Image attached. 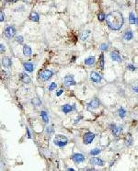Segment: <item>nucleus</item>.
Instances as JSON below:
<instances>
[{
  "label": "nucleus",
  "mask_w": 138,
  "mask_h": 171,
  "mask_svg": "<svg viewBox=\"0 0 138 171\" xmlns=\"http://www.w3.org/2000/svg\"><path fill=\"white\" fill-rule=\"evenodd\" d=\"M135 25H136V26H138V18H136V23H135Z\"/></svg>",
  "instance_id": "a19ab883"
},
{
  "label": "nucleus",
  "mask_w": 138,
  "mask_h": 171,
  "mask_svg": "<svg viewBox=\"0 0 138 171\" xmlns=\"http://www.w3.org/2000/svg\"><path fill=\"white\" fill-rule=\"evenodd\" d=\"M40 115H41V120L43 121V122L46 123V124H48V123H49L48 113H47L45 110H41V113H40Z\"/></svg>",
  "instance_id": "aec40b11"
},
{
  "label": "nucleus",
  "mask_w": 138,
  "mask_h": 171,
  "mask_svg": "<svg viewBox=\"0 0 138 171\" xmlns=\"http://www.w3.org/2000/svg\"><path fill=\"white\" fill-rule=\"evenodd\" d=\"M100 105V101L98 99V98H94L92 99L90 102H88L87 104V110H89V111H92L95 109H98Z\"/></svg>",
  "instance_id": "39448f33"
},
{
  "label": "nucleus",
  "mask_w": 138,
  "mask_h": 171,
  "mask_svg": "<svg viewBox=\"0 0 138 171\" xmlns=\"http://www.w3.org/2000/svg\"><path fill=\"white\" fill-rule=\"evenodd\" d=\"M23 1H24V2H28V1H29V0H23Z\"/></svg>",
  "instance_id": "37998d69"
},
{
  "label": "nucleus",
  "mask_w": 138,
  "mask_h": 171,
  "mask_svg": "<svg viewBox=\"0 0 138 171\" xmlns=\"http://www.w3.org/2000/svg\"><path fill=\"white\" fill-rule=\"evenodd\" d=\"M123 16L120 11H111L106 16L107 25L111 30H119L123 26Z\"/></svg>",
  "instance_id": "f257e3e1"
},
{
  "label": "nucleus",
  "mask_w": 138,
  "mask_h": 171,
  "mask_svg": "<svg viewBox=\"0 0 138 171\" xmlns=\"http://www.w3.org/2000/svg\"><path fill=\"white\" fill-rule=\"evenodd\" d=\"M53 144H54V145L58 146L60 148H63L68 144V139H67L66 136L62 134L55 135V137L53 138Z\"/></svg>",
  "instance_id": "f03ea898"
},
{
  "label": "nucleus",
  "mask_w": 138,
  "mask_h": 171,
  "mask_svg": "<svg viewBox=\"0 0 138 171\" xmlns=\"http://www.w3.org/2000/svg\"><path fill=\"white\" fill-rule=\"evenodd\" d=\"M90 36V31L89 30H84L80 34V40L81 41H87Z\"/></svg>",
  "instance_id": "412c9836"
},
{
  "label": "nucleus",
  "mask_w": 138,
  "mask_h": 171,
  "mask_svg": "<svg viewBox=\"0 0 138 171\" xmlns=\"http://www.w3.org/2000/svg\"><path fill=\"white\" fill-rule=\"evenodd\" d=\"M12 65V60L10 57L5 56L2 58V66L6 69H9Z\"/></svg>",
  "instance_id": "f8f14e48"
},
{
  "label": "nucleus",
  "mask_w": 138,
  "mask_h": 171,
  "mask_svg": "<svg viewBox=\"0 0 138 171\" xmlns=\"http://www.w3.org/2000/svg\"><path fill=\"white\" fill-rule=\"evenodd\" d=\"M0 15H1V18H0V21L1 22H3V21L5 20V14L3 13V11L0 12Z\"/></svg>",
  "instance_id": "c9c22d12"
},
{
  "label": "nucleus",
  "mask_w": 138,
  "mask_h": 171,
  "mask_svg": "<svg viewBox=\"0 0 138 171\" xmlns=\"http://www.w3.org/2000/svg\"><path fill=\"white\" fill-rule=\"evenodd\" d=\"M100 152H101V149H99V148H93V149H91V151L89 152V155H92V156H96V155H99V154H100Z\"/></svg>",
  "instance_id": "bb28decb"
},
{
  "label": "nucleus",
  "mask_w": 138,
  "mask_h": 171,
  "mask_svg": "<svg viewBox=\"0 0 138 171\" xmlns=\"http://www.w3.org/2000/svg\"><path fill=\"white\" fill-rule=\"evenodd\" d=\"M30 19L31 21H33V22H38L39 21V14L37 13V12H31L30 15Z\"/></svg>",
  "instance_id": "4be33fe9"
},
{
  "label": "nucleus",
  "mask_w": 138,
  "mask_h": 171,
  "mask_svg": "<svg viewBox=\"0 0 138 171\" xmlns=\"http://www.w3.org/2000/svg\"><path fill=\"white\" fill-rule=\"evenodd\" d=\"M104 64H105V60H104V54L103 53H101L99 55V68L101 70H104Z\"/></svg>",
  "instance_id": "5701e85b"
},
{
  "label": "nucleus",
  "mask_w": 138,
  "mask_h": 171,
  "mask_svg": "<svg viewBox=\"0 0 138 171\" xmlns=\"http://www.w3.org/2000/svg\"><path fill=\"white\" fill-rule=\"evenodd\" d=\"M95 134L91 132H86L85 134L83 135V144H89L92 143V141L94 140Z\"/></svg>",
  "instance_id": "423d86ee"
},
{
  "label": "nucleus",
  "mask_w": 138,
  "mask_h": 171,
  "mask_svg": "<svg viewBox=\"0 0 138 171\" xmlns=\"http://www.w3.org/2000/svg\"><path fill=\"white\" fill-rule=\"evenodd\" d=\"M133 38V32L131 30H128L124 32V35H123V39L125 40L126 41H132Z\"/></svg>",
  "instance_id": "f3484780"
},
{
  "label": "nucleus",
  "mask_w": 138,
  "mask_h": 171,
  "mask_svg": "<svg viewBox=\"0 0 138 171\" xmlns=\"http://www.w3.org/2000/svg\"><path fill=\"white\" fill-rule=\"evenodd\" d=\"M26 132H27V137L29 138V139H31V135H30V130H29V128L26 127Z\"/></svg>",
  "instance_id": "f704fd0d"
},
{
  "label": "nucleus",
  "mask_w": 138,
  "mask_h": 171,
  "mask_svg": "<svg viewBox=\"0 0 138 171\" xmlns=\"http://www.w3.org/2000/svg\"><path fill=\"white\" fill-rule=\"evenodd\" d=\"M16 28L14 26H7L4 30V35L7 37V39H11L16 35Z\"/></svg>",
  "instance_id": "20e7f679"
},
{
  "label": "nucleus",
  "mask_w": 138,
  "mask_h": 171,
  "mask_svg": "<svg viewBox=\"0 0 138 171\" xmlns=\"http://www.w3.org/2000/svg\"><path fill=\"white\" fill-rule=\"evenodd\" d=\"M53 71H52L51 69H44L41 72L39 73V79H41V81H48L51 78L53 77Z\"/></svg>",
  "instance_id": "7ed1b4c3"
},
{
  "label": "nucleus",
  "mask_w": 138,
  "mask_h": 171,
  "mask_svg": "<svg viewBox=\"0 0 138 171\" xmlns=\"http://www.w3.org/2000/svg\"><path fill=\"white\" fill-rule=\"evenodd\" d=\"M72 161L76 164H80V163H83L85 161V156L80 153H75L71 157Z\"/></svg>",
  "instance_id": "1a4fd4ad"
},
{
  "label": "nucleus",
  "mask_w": 138,
  "mask_h": 171,
  "mask_svg": "<svg viewBox=\"0 0 138 171\" xmlns=\"http://www.w3.org/2000/svg\"><path fill=\"white\" fill-rule=\"evenodd\" d=\"M31 104L33 106H36V107H39V106L41 105V101L40 98H33L31 99Z\"/></svg>",
  "instance_id": "a878e982"
},
{
  "label": "nucleus",
  "mask_w": 138,
  "mask_h": 171,
  "mask_svg": "<svg viewBox=\"0 0 138 171\" xmlns=\"http://www.w3.org/2000/svg\"><path fill=\"white\" fill-rule=\"evenodd\" d=\"M90 164L93 166H99V167H103L104 166V161L100 159L99 157H93L90 159Z\"/></svg>",
  "instance_id": "2eb2a0df"
},
{
  "label": "nucleus",
  "mask_w": 138,
  "mask_h": 171,
  "mask_svg": "<svg viewBox=\"0 0 138 171\" xmlns=\"http://www.w3.org/2000/svg\"><path fill=\"white\" fill-rule=\"evenodd\" d=\"M61 110L64 112V114H68L70 113L73 110H76V104H73V105H70V104H64L61 107Z\"/></svg>",
  "instance_id": "9d476101"
},
{
  "label": "nucleus",
  "mask_w": 138,
  "mask_h": 171,
  "mask_svg": "<svg viewBox=\"0 0 138 171\" xmlns=\"http://www.w3.org/2000/svg\"><path fill=\"white\" fill-rule=\"evenodd\" d=\"M127 69L128 70H130V71H135L136 69H137V67H136L134 64H127Z\"/></svg>",
  "instance_id": "473e14b6"
},
{
  "label": "nucleus",
  "mask_w": 138,
  "mask_h": 171,
  "mask_svg": "<svg viewBox=\"0 0 138 171\" xmlns=\"http://www.w3.org/2000/svg\"><path fill=\"white\" fill-rule=\"evenodd\" d=\"M76 56H73L71 58V61H70V62H71V63H74V62L76 61Z\"/></svg>",
  "instance_id": "ea45409f"
},
{
  "label": "nucleus",
  "mask_w": 138,
  "mask_h": 171,
  "mask_svg": "<svg viewBox=\"0 0 138 171\" xmlns=\"http://www.w3.org/2000/svg\"><path fill=\"white\" fill-rule=\"evenodd\" d=\"M109 127H110V129L111 130V132H112V134L114 135L115 137L119 136L121 132L122 131V126H118V125H116L115 123H111V124H110Z\"/></svg>",
  "instance_id": "6e6552de"
},
{
  "label": "nucleus",
  "mask_w": 138,
  "mask_h": 171,
  "mask_svg": "<svg viewBox=\"0 0 138 171\" xmlns=\"http://www.w3.org/2000/svg\"><path fill=\"white\" fill-rule=\"evenodd\" d=\"M99 50H100L101 52H105V51L108 50L109 44H107V43H101L100 45H99Z\"/></svg>",
  "instance_id": "2f4dec72"
},
{
  "label": "nucleus",
  "mask_w": 138,
  "mask_h": 171,
  "mask_svg": "<svg viewBox=\"0 0 138 171\" xmlns=\"http://www.w3.org/2000/svg\"><path fill=\"white\" fill-rule=\"evenodd\" d=\"M136 18H137V17H135V15L133 14V12H130V13H129V23H130V24H135Z\"/></svg>",
  "instance_id": "b1692460"
},
{
  "label": "nucleus",
  "mask_w": 138,
  "mask_h": 171,
  "mask_svg": "<svg viewBox=\"0 0 138 171\" xmlns=\"http://www.w3.org/2000/svg\"><path fill=\"white\" fill-rule=\"evenodd\" d=\"M64 83L66 87H71V86H76V82L73 75H67L64 77Z\"/></svg>",
  "instance_id": "0eeeda50"
},
{
  "label": "nucleus",
  "mask_w": 138,
  "mask_h": 171,
  "mask_svg": "<svg viewBox=\"0 0 138 171\" xmlns=\"http://www.w3.org/2000/svg\"><path fill=\"white\" fill-rule=\"evenodd\" d=\"M0 48H1V53H3L5 52V46H4V44H3V43L0 44Z\"/></svg>",
  "instance_id": "58836bf2"
},
{
  "label": "nucleus",
  "mask_w": 138,
  "mask_h": 171,
  "mask_svg": "<svg viewBox=\"0 0 138 171\" xmlns=\"http://www.w3.org/2000/svg\"><path fill=\"white\" fill-rule=\"evenodd\" d=\"M19 79H20V81L23 84H26V85L30 84V83L31 82V78L30 77V75L26 73H20V75H19Z\"/></svg>",
  "instance_id": "ddd939ff"
},
{
  "label": "nucleus",
  "mask_w": 138,
  "mask_h": 171,
  "mask_svg": "<svg viewBox=\"0 0 138 171\" xmlns=\"http://www.w3.org/2000/svg\"><path fill=\"white\" fill-rule=\"evenodd\" d=\"M23 54L27 57L30 56L32 54V50L29 45H26L25 44V45L23 46Z\"/></svg>",
  "instance_id": "6ab92c4d"
},
{
  "label": "nucleus",
  "mask_w": 138,
  "mask_h": 171,
  "mask_svg": "<svg viewBox=\"0 0 138 171\" xmlns=\"http://www.w3.org/2000/svg\"><path fill=\"white\" fill-rule=\"evenodd\" d=\"M56 87H57V84H56L55 82H53V83H51V84L49 85L48 90L49 91H53V90H55Z\"/></svg>",
  "instance_id": "7c9ffc66"
},
{
  "label": "nucleus",
  "mask_w": 138,
  "mask_h": 171,
  "mask_svg": "<svg viewBox=\"0 0 138 171\" xmlns=\"http://www.w3.org/2000/svg\"><path fill=\"white\" fill-rule=\"evenodd\" d=\"M53 126H51V127H47V128H46V132H47L48 134H51V133H53Z\"/></svg>",
  "instance_id": "72a5a7b5"
},
{
  "label": "nucleus",
  "mask_w": 138,
  "mask_h": 171,
  "mask_svg": "<svg viewBox=\"0 0 138 171\" xmlns=\"http://www.w3.org/2000/svg\"><path fill=\"white\" fill-rule=\"evenodd\" d=\"M63 92H64V89H60V90H58V91L56 92V96L57 97L61 96V95L63 94Z\"/></svg>",
  "instance_id": "4c0bfd02"
},
{
  "label": "nucleus",
  "mask_w": 138,
  "mask_h": 171,
  "mask_svg": "<svg viewBox=\"0 0 138 171\" xmlns=\"http://www.w3.org/2000/svg\"><path fill=\"white\" fill-rule=\"evenodd\" d=\"M23 67H24V70L26 72H29V73H31L34 70V64H32L31 62H25V63H23Z\"/></svg>",
  "instance_id": "dca6fc26"
},
{
  "label": "nucleus",
  "mask_w": 138,
  "mask_h": 171,
  "mask_svg": "<svg viewBox=\"0 0 138 171\" xmlns=\"http://www.w3.org/2000/svg\"><path fill=\"white\" fill-rule=\"evenodd\" d=\"M118 115H119V117L121 119L125 118V116H126V110H125V109L123 107H121L118 110Z\"/></svg>",
  "instance_id": "393cba45"
},
{
  "label": "nucleus",
  "mask_w": 138,
  "mask_h": 171,
  "mask_svg": "<svg viewBox=\"0 0 138 171\" xmlns=\"http://www.w3.org/2000/svg\"><path fill=\"white\" fill-rule=\"evenodd\" d=\"M98 19H99V21H100V22L106 20V15L103 12H99V13L98 14Z\"/></svg>",
  "instance_id": "c756f323"
},
{
  "label": "nucleus",
  "mask_w": 138,
  "mask_h": 171,
  "mask_svg": "<svg viewBox=\"0 0 138 171\" xmlns=\"http://www.w3.org/2000/svg\"><path fill=\"white\" fill-rule=\"evenodd\" d=\"M95 62H96V58L94 56H89V57H87L85 60H84V64L87 66H91L95 64Z\"/></svg>",
  "instance_id": "a211bd4d"
},
{
  "label": "nucleus",
  "mask_w": 138,
  "mask_h": 171,
  "mask_svg": "<svg viewBox=\"0 0 138 171\" xmlns=\"http://www.w3.org/2000/svg\"><path fill=\"white\" fill-rule=\"evenodd\" d=\"M133 91L134 92V93H137L138 94V85H137V86H133Z\"/></svg>",
  "instance_id": "e433bc0d"
},
{
  "label": "nucleus",
  "mask_w": 138,
  "mask_h": 171,
  "mask_svg": "<svg viewBox=\"0 0 138 171\" xmlns=\"http://www.w3.org/2000/svg\"><path fill=\"white\" fill-rule=\"evenodd\" d=\"M133 138L131 137V134H129V136L127 137V139L125 140V144H126L127 147H130L133 144Z\"/></svg>",
  "instance_id": "cd10ccee"
},
{
  "label": "nucleus",
  "mask_w": 138,
  "mask_h": 171,
  "mask_svg": "<svg viewBox=\"0 0 138 171\" xmlns=\"http://www.w3.org/2000/svg\"><path fill=\"white\" fill-rule=\"evenodd\" d=\"M110 59L112 60V61L117 62V63H122V61L121 55H120L119 53H117V52H110Z\"/></svg>",
  "instance_id": "4468645a"
},
{
  "label": "nucleus",
  "mask_w": 138,
  "mask_h": 171,
  "mask_svg": "<svg viewBox=\"0 0 138 171\" xmlns=\"http://www.w3.org/2000/svg\"><path fill=\"white\" fill-rule=\"evenodd\" d=\"M15 41H16L17 43L18 44H22L23 41H24V38H23L22 35H18V36L15 37Z\"/></svg>",
  "instance_id": "c85d7f7f"
},
{
  "label": "nucleus",
  "mask_w": 138,
  "mask_h": 171,
  "mask_svg": "<svg viewBox=\"0 0 138 171\" xmlns=\"http://www.w3.org/2000/svg\"><path fill=\"white\" fill-rule=\"evenodd\" d=\"M90 80L94 83H100L102 80V76L99 73H97L95 71H92L90 73Z\"/></svg>",
  "instance_id": "9b49d317"
},
{
  "label": "nucleus",
  "mask_w": 138,
  "mask_h": 171,
  "mask_svg": "<svg viewBox=\"0 0 138 171\" xmlns=\"http://www.w3.org/2000/svg\"><path fill=\"white\" fill-rule=\"evenodd\" d=\"M10 1H11V2H14V3H15V2H17L18 0H10Z\"/></svg>",
  "instance_id": "79ce46f5"
}]
</instances>
